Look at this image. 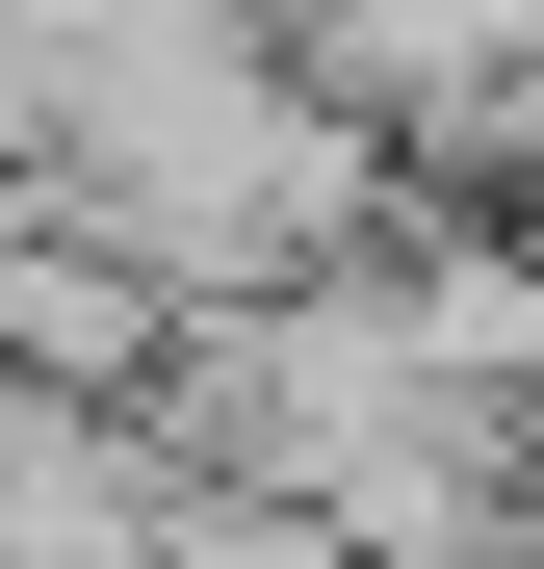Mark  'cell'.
I'll return each instance as SVG.
<instances>
[{
	"instance_id": "2",
	"label": "cell",
	"mask_w": 544,
	"mask_h": 569,
	"mask_svg": "<svg viewBox=\"0 0 544 569\" xmlns=\"http://www.w3.org/2000/svg\"><path fill=\"white\" fill-rule=\"evenodd\" d=\"M363 569H518V543H363Z\"/></svg>"
},
{
	"instance_id": "1",
	"label": "cell",
	"mask_w": 544,
	"mask_h": 569,
	"mask_svg": "<svg viewBox=\"0 0 544 569\" xmlns=\"http://www.w3.org/2000/svg\"><path fill=\"white\" fill-rule=\"evenodd\" d=\"M130 415H156L181 492H286V518H337V543H518V415L441 389V362L363 311V259L181 284Z\"/></svg>"
}]
</instances>
